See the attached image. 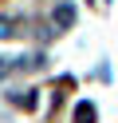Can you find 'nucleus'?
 Instances as JSON below:
<instances>
[{"label":"nucleus","mask_w":118,"mask_h":123,"mask_svg":"<svg viewBox=\"0 0 118 123\" xmlns=\"http://www.w3.org/2000/svg\"><path fill=\"white\" fill-rule=\"evenodd\" d=\"M51 24H55V32L71 28V24H75V8H71V4H59V8H55V16H51Z\"/></svg>","instance_id":"nucleus-1"},{"label":"nucleus","mask_w":118,"mask_h":123,"mask_svg":"<svg viewBox=\"0 0 118 123\" xmlns=\"http://www.w3.org/2000/svg\"><path fill=\"white\" fill-rule=\"evenodd\" d=\"M75 123H94V107L91 103H79L75 107Z\"/></svg>","instance_id":"nucleus-2"},{"label":"nucleus","mask_w":118,"mask_h":123,"mask_svg":"<svg viewBox=\"0 0 118 123\" xmlns=\"http://www.w3.org/2000/svg\"><path fill=\"white\" fill-rule=\"evenodd\" d=\"M12 36H16V24L8 16H0V40H12Z\"/></svg>","instance_id":"nucleus-3"},{"label":"nucleus","mask_w":118,"mask_h":123,"mask_svg":"<svg viewBox=\"0 0 118 123\" xmlns=\"http://www.w3.org/2000/svg\"><path fill=\"white\" fill-rule=\"evenodd\" d=\"M8 72H12V64H8V60H4V56H0V80H4V75H8Z\"/></svg>","instance_id":"nucleus-4"}]
</instances>
